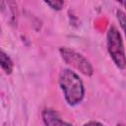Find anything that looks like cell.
<instances>
[{"label":"cell","mask_w":126,"mask_h":126,"mask_svg":"<svg viewBox=\"0 0 126 126\" xmlns=\"http://www.w3.org/2000/svg\"><path fill=\"white\" fill-rule=\"evenodd\" d=\"M0 31H1V29H0Z\"/></svg>","instance_id":"cell-10"},{"label":"cell","mask_w":126,"mask_h":126,"mask_svg":"<svg viewBox=\"0 0 126 126\" xmlns=\"http://www.w3.org/2000/svg\"><path fill=\"white\" fill-rule=\"evenodd\" d=\"M116 126H124V125H123V124H117Z\"/></svg>","instance_id":"cell-9"},{"label":"cell","mask_w":126,"mask_h":126,"mask_svg":"<svg viewBox=\"0 0 126 126\" xmlns=\"http://www.w3.org/2000/svg\"><path fill=\"white\" fill-rule=\"evenodd\" d=\"M84 126H104V125H102L101 123H99L97 121H90V122L86 123Z\"/></svg>","instance_id":"cell-8"},{"label":"cell","mask_w":126,"mask_h":126,"mask_svg":"<svg viewBox=\"0 0 126 126\" xmlns=\"http://www.w3.org/2000/svg\"><path fill=\"white\" fill-rule=\"evenodd\" d=\"M0 68H2L6 74H11L13 71V62L11 58L2 50H0Z\"/></svg>","instance_id":"cell-5"},{"label":"cell","mask_w":126,"mask_h":126,"mask_svg":"<svg viewBox=\"0 0 126 126\" xmlns=\"http://www.w3.org/2000/svg\"><path fill=\"white\" fill-rule=\"evenodd\" d=\"M106 41H107V50L113 62L119 69L123 70L126 64L124 45H123L122 36L119 31L115 27H110L108 29L106 34Z\"/></svg>","instance_id":"cell-2"},{"label":"cell","mask_w":126,"mask_h":126,"mask_svg":"<svg viewBox=\"0 0 126 126\" xmlns=\"http://www.w3.org/2000/svg\"><path fill=\"white\" fill-rule=\"evenodd\" d=\"M41 115L45 126H73L72 124L62 120L58 113L50 108L43 109Z\"/></svg>","instance_id":"cell-4"},{"label":"cell","mask_w":126,"mask_h":126,"mask_svg":"<svg viewBox=\"0 0 126 126\" xmlns=\"http://www.w3.org/2000/svg\"><path fill=\"white\" fill-rule=\"evenodd\" d=\"M59 86L70 105L80 103L85 95V88L81 78L72 70L64 69L59 75Z\"/></svg>","instance_id":"cell-1"},{"label":"cell","mask_w":126,"mask_h":126,"mask_svg":"<svg viewBox=\"0 0 126 126\" xmlns=\"http://www.w3.org/2000/svg\"><path fill=\"white\" fill-rule=\"evenodd\" d=\"M116 14H117V19L119 21V24L121 26V29L124 31L125 30V14L121 10H118Z\"/></svg>","instance_id":"cell-7"},{"label":"cell","mask_w":126,"mask_h":126,"mask_svg":"<svg viewBox=\"0 0 126 126\" xmlns=\"http://www.w3.org/2000/svg\"><path fill=\"white\" fill-rule=\"evenodd\" d=\"M60 54L63 58V60L73 66L74 68H76L78 71H80L81 73H83L86 76H92L94 73V68L92 66V64L90 63V61L84 57L82 54L67 48V47H61L59 49Z\"/></svg>","instance_id":"cell-3"},{"label":"cell","mask_w":126,"mask_h":126,"mask_svg":"<svg viewBox=\"0 0 126 126\" xmlns=\"http://www.w3.org/2000/svg\"><path fill=\"white\" fill-rule=\"evenodd\" d=\"M46 5H48L51 9L59 11L63 8L64 6V1H60V0H55V1H45L44 2Z\"/></svg>","instance_id":"cell-6"}]
</instances>
